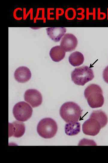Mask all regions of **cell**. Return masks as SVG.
<instances>
[{"label":"cell","instance_id":"ba28073f","mask_svg":"<svg viewBox=\"0 0 108 163\" xmlns=\"http://www.w3.org/2000/svg\"><path fill=\"white\" fill-rule=\"evenodd\" d=\"M77 43V39L74 35L66 34L61 40L60 46L65 52H71L75 49Z\"/></svg>","mask_w":108,"mask_h":163},{"label":"cell","instance_id":"277c9868","mask_svg":"<svg viewBox=\"0 0 108 163\" xmlns=\"http://www.w3.org/2000/svg\"><path fill=\"white\" fill-rule=\"evenodd\" d=\"M58 129L57 124L53 119L46 118L39 122L37 127V131L42 137L50 139L56 134Z\"/></svg>","mask_w":108,"mask_h":163},{"label":"cell","instance_id":"2e32d148","mask_svg":"<svg viewBox=\"0 0 108 163\" xmlns=\"http://www.w3.org/2000/svg\"><path fill=\"white\" fill-rule=\"evenodd\" d=\"M103 76L105 82L108 84V66L104 69Z\"/></svg>","mask_w":108,"mask_h":163},{"label":"cell","instance_id":"4fadbf2b","mask_svg":"<svg viewBox=\"0 0 108 163\" xmlns=\"http://www.w3.org/2000/svg\"><path fill=\"white\" fill-rule=\"evenodd\" d=\"M69 61L72 66H78L83 62L84 58L83 55L78 51H75L71 53L69 57Z\"/></svg>","mask_w":108,"mask_h":163},{"label":"cell","instance_id":"5b68a950","mask_svg":"<svg viewBox=\"0 0 108 163\" xmlns=\"http://www.w3.org/2000/svg\"><path fill=\"white\" fill-rule=\"evenodd\" d=\"M94 77L92 69L86 66L76 68L71 73L73 82L76 85L83 86Z\"/></svg>","mask_w":108,"mask_h":163},{"label":"cell","instance_id":"3957f363","mask_svg":"<svg viewBox=\"0 0 108 163\" xmlns=\"http://www.w3.org/2000/svg\"><path fill=\"white\" fill-rule=\"evenodd\" d=\"M82 110L76 103L67 102L64 103L60 109L61 117L66 123L78 122L81 117Z\"/></svg>","mask_w":108,"mask_h":163},{"label":"cell","instance_id":"52a82bcc","mask_svg":"<svg viewBox=\"0 0 108 163\" xmlns=\"http://www.w3.org/2000/svg\"><path fill=\"white\" fill-rule=\"evenodd\" d=\"M25 100L33 107L39 106L42 103V97L40 93L35 89H29L25 92Z\"/></svg>","mask_w":108,"mask_h":163},{"label":"cell","instance_id":"30bf717a","mask_svg":"<svg viewBox=\"0 0 108 163\" xmlns=\"http://www.w3.org/2000/svg\"><path fill=\"white\" fill-rule=\"evenodd\" d=\"M15 79L18 82L24 83L28 81L31 77L29 69L25 66H21L17 68L14 73Z\"/></svg>","mask_w":108,"mask_h":163},{"label":"cell","instance_id":"5bb4252c","mask_svg":"<svg viewBox=\"0 0 108 163\" xmlns=\"http://www.w3.org/2000/svg\"><path fill=\"white\" fill-rule=\"evenodd\" d=\"M80 130V124L78 122L69 123L65 126L66 134L69 136H74L79 133Z\"/></svg>","mask_w":108,"mask_h":163},{"label":"cell","instance_id":"6da1fadb","mask_svg":"<svg viewBox=\"0 0 108 163\" xmlns=\"http://www.w3.org/2000/svg\"><path fill=\"white\" fill-rule=\"evenodd\" d=\"M107 122V117L104 112L101 110L94 111L90 115L89 119L82 124L83 132L87 135H96L100 129L106 125Z\"/></svg>","mask_w":108,"mask_h":163},{"label":"cell","instance_id":"9a60e30c","mask_svg":"<svg viewBox=\"0 0 108 163\" xmlns=\"http://www.w3.org/2000/svg\"><path fill=\"white\" fill-rule=\"evenodd\" d=\"M65 15L67 18L69 19H72L75 17V11L72 8L67 9Z\"/></svg>","mask_w":108,"mask_h":163},{"label":"cell","instance_id":"7a4b0ae2","mask_svg":"<svg viewBox=\"0 0 108 163\" xmlns=\"http://www.w3.org/2000/svg\"><path fill=\"white\" fill-rule=\"evenodd\" d=\"M84 95L89 106L92 108L101 107L104 103L103 91L95 84H91L85 89Z\"/></svg>","mask_w":108,"mask_h":163},{"label":"cell","instance_id":"8992f818","mask_svg":"<svg viewBox=\"0 0 108 163\" xmlns=\"http://www.w3.org/2000/svg\"><path fill=\"white\" fill-rule=\"evenodd\" d=\"M33 112L30 105L24 101L16 103L14 107L13 113L15 118L19 121L27 120L32 116Z\"/></svg>","mask_w":108,"mask_h":163},{"label":"cell","instance_id":"7c38bea8","mask_svg":"<svg viewBox=\"0 0 108 163\" xmlns=\"http://www.w3.org/2000/svg\"><path fill=\"white\" fill-rule=\"evenodd\" d=\"M50 55L53 61L58 62L64 58L65 55V52L61 46H56L51 49L50 52Z\"/></svg>","mask_w":108,"mask_h":163},{"label":"cell","instance_id":"9c48e42d","mask_svg":"<svg viewBox=\"0 0 108 163\" xmlns=\"http://www.w3.org/2000/svg\"><path fill=\"white\" fill-rule=\"evenodd\" d=\"M9 137L13 136L19 138L24 134L25 131L24 124L18 121H15L12 123H9Z\"/></svg>","mask_w":108,"mask_h":163},{"label":"cell","instance_id":"8fae6325","mask_svg":"<svg viewBox=\"0 0 108 163\" xmlns=\"http://www.w3.org/2000/svg\"><path fill=\"white\" fill-rule=\"evenodd\" d=\"M47 35L52 40L58 42L66 32L64 27H50L46 29Z\"/></svg>","mask_w":108,"mask_h":163}]
</instances>
